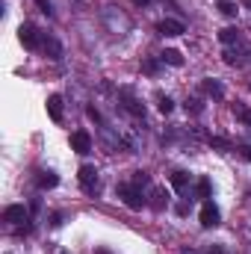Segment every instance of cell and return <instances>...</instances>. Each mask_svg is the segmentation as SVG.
<instances>
[{"label": "cell", "instance_id": "cell-5", "mask_svg": "<svg viewBox=\"0 0 251 254\" xmlns=\"http://www.w3.org/2000/svg\"><path fill=\"white\" fill-rule=\"evenodd\" d=\"M219 219H222V213H219V207H213L210 201L201 207V225L204 228H216L219 225Z\"/></svg>", "mask_w": 251, "mask_h": 254}, {"label": "cell", "instance_id": "cell-34", "mask_svg": "<svg viewBox=\"0 0 251 254\" xmlns=\"http://www.w3.org/2000/svg\"><path fill=\"white\" fill-rule=\"evenodd\" d=\"M95 254H110V252H107V249H98V252H95Z\"/></svg>", "mask_w": 251, "mask_h": 254}, {"label": "cell", "instance_id": "cell-29", "mask_svg": "<svg viewBox=\"0 0 251 254\" xmlns=\"http://www.w3.org/2000/svg\"><path fill=\"white\" fill-rule=\"evenodd\" d=\"M189 213V204H178V216H187Z\"/></svg>", "mask_w": 251, "mask_h": 254}, {"label": "cell", "instance_id": "cell-6", "mask_svg": "<svg viewBox=\"0 0 251 254\" xmlns=\"http://www.w3.org/2000/svg\"><path fill=\"white\" fill-rule=\"evenodd\" d=\"M27 216H30V213H27V207H24V204H12V207H6V210H3V219H6V222H12V225L27 222Z\"/></svg>", "mask_w": 251, "mask_h": 254}, {"label": "cell", "instance_id": "cell-12", "mask_svg": "<svg viewBox=\"0 0 251 254\" xmlns=\"http://www.w3.org/2000/svg\"><path fill=\"white\" fill-rule=\"evenodd\" d=\"M36 184H39V190H54V187L60 184V175H54V172H42Z\"/></svg>", "mask_w": 251, "mask_h": 254}, {"label": "cell", "instance_id": "cell-8", "mask_svg": "<svg viewBox=\"0 0 251 254\" xmlns=\"http://www.w3.org/2000/svg\"><path fill=\"white\" fill-rule=\"evenodd\" d=\"M42 51H45L51 60H63V45H60L54 36H45V42H42Z\"/></svg>", "mask_w": 251, "mask_h": 254}, {"label": "cell", "instance_id": "cell-30", "mask_svg": "<svg viewBox=\"0 0 251 254\" xmlns=\"http://www.w3.org/2000/svg\"><path fill=\"white\" fill-rule=\"evenodd\" d=\"M204 254H225V252H222L219 246H210V249H207V252H204Z\"/></svg>", "mask_w": 251, "mask_h": 254}, {"label": "cell", "instance_id": "cell-22", "mask_svg": "<svg viewBox=\"0 0 251 254\" xmlns=\"http://www.w3.org/2000/svg\"><path fill=\"white\" fill-rule=\"evenodd\" d=\"M187 110H189V113H195V116H198V113L204 110V104H201L198 98H189V101H187Z\"/></svg>", "mask_w": 251, "mask_h": 254}, {"label": "cell", "instance_id": "cell-7", "mask_svg": "<svg viewBox=\"0 0 251 254\" xmlns=\"http://www.w3.org/2000/svg\"><path fill=\"white\" fill-rule=\"evenodd\" d=\"M157 30H160L163 36H184V30H187V27H184L181 21H172V18H166V21H160V27H157Z\"/></svg>", "mask_w": 251, "mask_h": 254}, {"label": "cell", "instance_id": "cell-4", "mask_svg": "<svg viewBox=\"0 0 251 254\" xmlns=\"http://www.w3.org/2000/svg\"><path fill=\"white\" fill-rule=\"evenodd\" d=\"M77 181H80V187L86 192H95L98 190V172H95V166H83L80 175H77Z\"/></svg>", "mask_w": 251, "mask_h": 254}, {"label": "cell", "instance_id": "cell-10", "mask_svg": "<svg viewBox=\"0 0 251 254\" xmlns=\"http://www.w3.org/2000/svg\"><path fill=\"white\" fill-rule=\"evenodd\" d=\"M48 116H51L54 122H63V98H60V95H51V98H48Z\"/></svg>", "mask_w": 251, "mask_h": 254}, {"label": "cell", "instance_id": "cell-19", "mask_svg": "<svg viewBox=\"0 0 251 254\" xmlns=\"http://www.w3.org/2000/svg\"><path fill=\"white\" fill-rule=\"evenodd\" d=\"M148 181H151V178H148V172H133V181H130V184L142 190V187H148Z\"/></svg>", "mask_w": 251, "mask_h": 254}, {"label": "cell", "instance_id": "cell-9", "mask_svg": "<svg viewBox=\"0 0 251 254\" xmlns=\"http://www.w3.org/2000/svg\"><path fill=\"white\" fill-rule=\"evenodd\" d=\"M122 101H125V110L127 113H133V116H145V107L130 95V89H122Z\"/></svg>", "mask_w": 251, "mask_h": 254}, {"label": "cell", "instance_id": "cell-27", "mask_svg": "<svg viewBox=\"0 0 251 254\" xmlns=\"http://www.w3.org/2000/svg\"><path fill=\"white\" fill-rule=\"evenodd\" d=\"M51 225L60 228V225H63V213H54V216H51Z\"/></svg>", "mask_w": 251, "mask_h": 254}, {"label": "cell", "instance_id": "cell-2", "mask_svg": "<svg viewBox=\"0 0 251 254\" xmlns=\"http://www.w3.org/2000/svg\"><path fill=\"white\" fill-rule=\"evenodd\" d=\"M119 198L125 201L130 210H142L145 207V198H142V192H139V187H133V184H119Z\"/></svg>", "mask_w": 251, "mask_h": 254}, {"label": "cell", "instance_id": "cell-23", "mask_svg": "<svg viewBox=\"0 0 251 254\" xmlns=\"http://www.w3.org/2000/svg\"><path fill=\"white\" fill-rule=\"evenodd\" d=\"M172 110H175V101H172V98H160V113L166 116V113H172Z\"/></svg>", "mask_w": 251, "mask_h": 254}, {"label": "cell", "instance_id": "cell-16", "mask_svg": "<svg viewBox=\"0 0 251 254\" xmlns=\"http://www.w3.org/2000/svg\"><path fill=\"white\" fill-rule=\"evenodd\" d=\"M222 15H228V18H234L237 15V3H231V0H219V6H216Z\"/></svg>", "mask_w": 251, "mask_h": 254}, {"label": "cell", "instance_id": "cell-28", "mask_svg": "<svg viewBox=\"0 0 251 254\" xmlns=\"http://www.w3.org/2000/svg\"><path fill=\"white\" fill-rule=\"evenodd\" d=\"M89 119H92V122H101V113H98L95 107H89Z\"/></svg>", "mask_w": 251, "mask_h": 254}, {"label": "cell", "instance_id": "cell-15", "mask_svg": "<svg viewBox=\"0 0 251 254\" xmlns=\"http://www.w3.org/2000/svg\"><path fill=\"white\" fill-rule=\"evenodd\" d=\"M160 60L169 65H184V57H181V51H163L160 54Z\"/></svg>", "mask_w": 251, "mask_h": 254}, {"label": "cell", "instance_id": "cell-25", "mask_svg": "<svg viewBox=\"0 0 251 254\" xmlns=\"http://www.w3.org/2000/svg\"><path fill=\"white\" fill-rule=\"evenodd\" d=\"M237 151H240V157H243L246 163H251V145H240Z\"/></svg>", "mask_w": 251, "mask_h": 254}, {"label": "cell", "instance_id": "cell-17", "mask_svg": "<svg viewBox=\"0 0 251 254\" xmlns=\"http://www.w3.org/2000/svg\"><path fill=\"white\" fill-rule=\"evenodd\" d=\"M210 190H213V187H210V181H207V178H201V181L195 184V192H198V198H210Z\"/></svg>", "mask_w": 251, "mask_h": 254}, {"label": "cell", "instance_id": "cell-24", "mask_svg": "<svg viewBox=\"0 0 251 254\" xmlns=\"http://www.w3.org/2000/svg\"><path fill=\"white\" fill-rule=\"evenodd\" d=\"M142 68H145L148 74H157V68H160V63H157V60H145V65H142Z\"/></svg>", "mask_w": 251, "mask_h": 254}, {"label": "cell", "instance_id": "cell-11", "mask_svg": "<svg viewBox=\"0 0 251 254\" xmlns=\"http://www.w3.org/2000/svg\"><path fill=\"white\" fill-rule=\"evenodd\" d=\"M201 89H204V92H207L210 98H222V95H225V86H222L219 80H210V77H207V80L201 83Z\"/></svg>", "mask_w": 251, "mask_h": 254}, {"label": "cell", "instance_id": "cell-21", "mask_svg": "<svg viewBox=\"0 0 251 254\" xmlns=\"http://www.w3.org/2000/svg\"><path fill=\"white\" fill-rule=\"evenodd\" d=\"M166 198H169L166 192L157 190V192H154V201H151V207H154V210H163V207H166Z\"/></svg>", "mask_w": 251, "mask_h": 254}, {"label": "cell", "instance_id": "cell-20", "mask_svg": "<svg viewBox=\"0 0 251 254\" xmlns=\"http://www.w3.org/2000/svg\"><path fill=\"white\" fill-rule=\"evenodd\" d=\"M234 113H237V119H240L246 127H251V110H246V107H234Z\"/></svg>", "mask_w": 251, "mask_h": 254}, {"label": "cell", "instance_id": "cell-31", "mask_svg": "<svg viewBox=\"0 0 251 254\" xmlns=\"http://www.w3.org/2000/svg\"><path fill=\"white\" fill-rule=\"evenodd\" d=\"M178 254H198V252H195V249H181Z\"/></svg>", "mask_w": 251, "mask_h": 254}, {"label": "cell", "instance_id": "cell-14", "mask_svg": "<svg viewBox=\"0 0 251 254\" xmlns=\"http://www.w3.org/2000/svg\"><path fill=\"white\" fill-rule=\"evenodd\" d=\"M219 39H222L225 45H234V42L240 39V30H237V27H225V30H219Z\"/></svg>", "mask_w": 251, "mask_h": 254}, {"label": "cell", "instance_id": "cell-33", "mask_svg": "<svg viewBox=\"0 0 251 254\" xmlns=\"http://www.w3.org/2000/svg\"><path fill=\"white\" fill-rule=\"evenodd\" d=\"M243 6H246V9H251V0H243Z\"/></svg>", "mask_w": 251, "mask_h": 254}, {"label": "cell", "instance_id": "cell-35", "mask_svg": "<svg viewBox=\"0 0 251 254\" xmlns=\"http://www.w3.org/2000/svg\"><path fill=\"white\" fill-rule=\"evenodd\" d=\"M60 254H65V252H60Z\"/></svg>", "mask_w": 251, "mask_h": 254}, {"label": "cell", "instance_id": "cell-18", "mask_svg": "<svg viewBox=\"0 0 251 254\" xmlns=\"http://www.w3.org/2000/svg\"><path fill=\"white\" fill-rule=\"evenodd\" d=\"M210 145H213V148H219L222 154H228V151H231V142H228V139H222V136H210Z\"/></svg>", "mask_w": 251, "mask_h": 254}, {"label": "cell", "instance_id": "cell-32", "mask_svg": "<svg viewBox=\"0 0 251 254\" xmlns=\"http://www.w3.org/2000/svg\"><path fill=\"white\" fill-rule=\"evenodd\" d=\"M133 3H136V6H145V3H151V0H133Z\"/></svg>", "mask_w": 251, "mask_h": 254}, {"label": "cell", "instance_id": "cell-13", "mask_svg": "<svg viewBox=\"0 0 251 254\" xmlns=\"http://www.w3.org/2000/svg\"><path fill=\"white\" fill-rule=\"evenodd\" d=\"M189 181H192V178H189V172H175V175H172V187H175L178 192H187L189 190Z\"/></svg>", "mask_w": 251, "mask_h": 254}, {"label": "cell", "instance_id": "cell-1", "mask_svg": "<svg viewBox=\"0 0 251 254\" xmlns=\"http://www.w3.org/2000/svg\"><path fill=\"white\" fill-rule=\"evenodd\" d=\"M18 39H21V45H24L27 51H39V48H42V42H45V33H39L33 24H21Z\"/></svg>", "mask_w": 251, "mask_h": 254}, {"label": "cell", "instance_id": "cell-3", "mask_svg": "<svg viewBox=\"0 0 251 254\" xmlns=\"http://www.w3.org/2000/svg\"><path fill=\"white\" fill-rule=\"evenodd\" d=\"M71 151L89 154V151H92V136H89L86 130H74V133H71Z\"/></svg>", "mask_w": 251, "mask_h": 254}, {"label": "cell", "instance_id": "cell-26", "mask_svg": "<svg viewBox=\"0 0 251 254\" xmlns=\"http://www.w3.org/2000/svg\"><path fill=\"white\" fill-rule=\"evenodd\" d=\"M36 3H39V9H42L45 15H54V9H51V3H48V0H36Z\"/></svg>", "mask_w": 251, "mask_h": 254}]
</instances>
